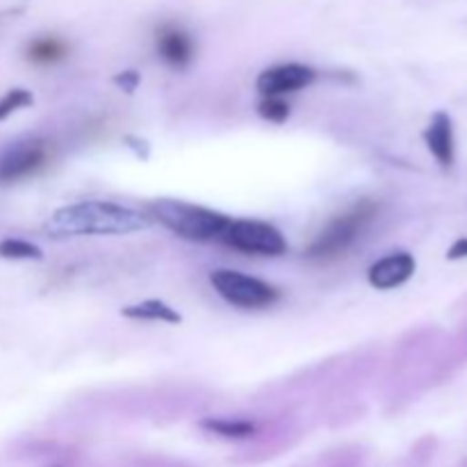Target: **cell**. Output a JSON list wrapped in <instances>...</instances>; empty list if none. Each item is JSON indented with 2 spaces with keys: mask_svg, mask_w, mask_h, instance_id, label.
Segmentation results:
<instances>
[{
  "mask_svg": "<svg viewBox=\"0 0 467 467\" xmlns=\"http://www.w3.org/2000/svg\"><path fill=\"white\" fill-rule=\"evenodd\" d=\"M67 55H68V46L64 44L59 36H53V35L36 36V39H32L26 48V57L30 59L32 64H36V67H50V64H57L62 62Z\"/></svg>",
  "mask_w": 467,
  "mask_h": 467,
  "instance_id": "8fae6325",
  "label": "cell"
},
{
  "mask_svg": "<svg viewBox=\"0 0 467 467\" xmlns=\"http://www.w3.org/2000/svg\"><path fill=\"white\" fill-rule=\"evenodd\" d=\"M155 50L162 62L171 68L190 67L196 53L192 35L178 23H162L155 30Z\"/></svg>",
  "mask_w": 467,
  "mask_h": 467,
  "instance_id": "ba28073f",
  "label": "cell"
},
{
  "mask_svg": "<svg viewBox=\"0 0 467 467\" xmlns=\"http://www.w3.org/2000/svg\"><path fill=\"white\" fill-rule=\"evenodd\" d=\"M150 219H158L173 235L190 242H219L231 223V217L203 205L176 199H160L149 205Z\"/></svg>",
  "mask_w": 467,
  "mask_h": 467,
  "instance_id": "7a4b0ae2",
  "label": "cell"
},
{
  "mask_svg": "<svg viewBox=\"0 0 467 467\" xmlns=\"http://www.w3.org/2000/svg\"><path fill=\"white\" fill-rule=\"evenodd\" d=\"M317 78V71L313 67H306L299 62L276 64V67L265 68L255 80V89L265 96H274V99H283L285 94H295V91L310 87Z\"/></svg>",
  "mask_w": 467,
  "mask_h": 467,
  "instance_id": "52a82bcc",
  "label": "cell"
},
{
  "mask_svg": "<svg viewBox=\"0 0 467 467\" xmlns=\"http://www.w3.org/2000/svg\"><path fill=\"white\" fill-rule=\"evenodd\" d=\"M0 255L9 260H41L44 254H41L39 246L30 244L26 240H5L0 242Z\"/></svg>",
  "mask_w": 467,
  "mask_h": 467,
  "instance_id": "5bb4252c",
  "label": "cell"
},
{
  "mask_svg": "<svg viewBox=\"0 0 467 467\" xmlns=\"http://www.w3.org/2000/svg\"><path fill=\"white\" fill-rule=\"evenodd\" d=\"M424 141H427L433 158L441 162V167H451V164H454V123H451L450 114H433L431 123H429V128L424 130Z\"/></svg>",
  "mask_w": 467,
  "mask_h": 467,
  "instance_id": "30bf717a",
  "label": "cell"
},
{
  "mask_svg": "<svg viewBox=\"0 0 467 467\" xmlns=\"http://www.w3.org/2000/svg\"><path fill=\"white\" fill-rule=\"evenodd\" d=\"M153 226L149 214L132 210L128 205L109 201H82L55 210L46 223V231L53 237H82V235H126V233L146 231Z\"/></svg>",
  "mask_w": 467,
  "mask_h": 467,
  "instance_id": "6da1fadb",
  "label": "cell"
},
{
  "mask_svg": "<svg viewBox=\"0 0 467 467\" xmlns=\"http://www.w3.org/2000/svg\"><path fill=\"white\" fill-rule=\"evenodd\" d=\"M415 274V258L406 251H395L369 267L368 281L374 290H395L410 281Z\"/></svg>",
  "mask_w": 467,
  "mask_h": 467,
  "instance_id": "9c48e42d",
  "label": "cell"
},
{
  "mask_svg": "<svg viewBox=\"0 0 467 467\" xmlns=\"http://www.w3.org/2000/svg\"><path fill=\"white\" fill-rule=\"evenodd\" d=\"M53 158V146L46 140H26L16 141L0 155V182L14 185L26 178L36 176L46 169Z\"/></svg>",
  "mask_w": 467,
  "mask_h": 467,
  "instance_id": "8992f818",
  "label": "cell"
},
{
  "mask_svg": "<svg viewBox=\"0 0 467 467\" xmlns=\"http://www.w3.org/2000/svg\"><path fill=\"white\" fill-rule=\"evenodd\" d=\"M210 283L223 301L242 310L269 308L281 299V290L276 285L235 269H214L210 274Z\"/></svg>",
  "mask_w": 467,
  "mask_h": 467,
  "instance_id": "277c9868",
  "label": "cell"
},
{
  "mask_svg": "<svg viewBox=\"0 0 467 467\" xmlns=\"http://www.w3.org/2000/svg\"><path fill=\"white\" fill-rule=\"evenodd\" d=\"M32 103V94L27 89H12L0 99V121L9 117V114L18 112V109L27 108Z\"/></svg>",
  "mask_w": 467,
  "mask_h": 467,
  "instance_id": "2e32d148",
  "label": "cell"
},
{
  "mask_svg": "<svg viewBox=\"0 0 467 467\" xmlns=\"http://www.w3.org/2000/svg\"><path fill=\"white\" fill-rule=\"evenodd\" d=\"M114 82H117L121 89L135 91L137 85H140V73H137V71H123V73H119L117 78H114Z\"/></svg>",
  "mask_w": 467,
  "mask_h": 467,
  "instance_id": "e0dca14e",
  "label": "cell"
},
{
  "mask_svg": "<svg viewBox=\"0 0 467 467\" xmlns=\"http://www.w3.org/2000/svg\"><path fill=\"white\" fill-rule=\"evenodd\" d=\"M447 258L450 260H459V258H467V237L456 242L450 251H447Z\"/></svg>",
  "mask_w": 467,
  "mask_h": 467,
  "instance_id": "ac0fdd59",
  "label": "cell"
},
{
  "mask_svg": "<svg viewBox=\"0 0 467 467\" xmlns=\"http://www.w3.org/2000/svg\"><path fill=\"white\" fill-rule=\"evenodd\" d=\"M379 214V203L372 199H363L356 205H351L347 213L337 214L331 222L327 223L322 233L315 237L313 244L308 246L306 255L310 260H319V263H331L337 260L340 255H345L356 242L363 237V233L368 231L369 223L377 219Z\"/></svg>",
  "mask_w": 467,
  "mask_h": 467,
  "instance_id": "3957f363",
  "label": "cell"
},
{
  "mask_svg": "<svg viewBox=\"0 0 467 467\" xmlns=\"http://www.w3.org/2000/svg\"><path fill=\"white\" fill-rule=\"evenodd\" d=\"M258 114L269 123H285L290 117V105L283 99H274V96H265L258 103Z\"/></svg>",
  "mask_w": 467,
  "mask_h": 467,
  "instance_id": "9a60e30c",
  "label": "cell"
},
{
  "mask_svg": "<svg viewBox=\"0 0 467 467\" xmlns=\"http://www.w3.org/2000/svg\"><path fill=\"white\" fill-rule=\"evenodd\" d=\"M201 427L210 433L228 438V441H244L255 433V424L249 420H231V418H208L201 422Z\"/></svg>",
  "mask_w": 467,
  "mask_h": 467,
  "instance_id": "4fadbf2b",
  "label": "cell"
},
{
  "mask_svg": "<svg viewBox=\"0 0 467 467\" xmlns=\"http://www.w3.org/2000/svg\"><path fill=\"white\" fill-rule=\"evenodd\" d=\"M222 244L242 255L281 258L287 251V242L276 226L258 219H231L222 235Z\"/></svg>",
  "mask_w": 467,
  "mask_h": 467,
  "instance_id": "5b68a950",
  "label": "cell"
},
{
  "mask_svg": "<svg viewBox=\"0 0 467 467\" xmlns=\"http://www.w3.org/2000/svg\"><path fill=\"white\" fill-rule=\"evenodd\" d=\"M123 317L140 319V322H162V324H181L182 317L169 304L160 299H146L141 304L126 306L121 310Z\"/></svg>",
  "mask_w": 467,
  "mask_h": 467,
  "instance_id": "7c38bea8",
  "label": "cell"
}]
</instances>
